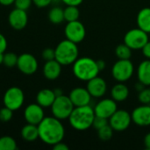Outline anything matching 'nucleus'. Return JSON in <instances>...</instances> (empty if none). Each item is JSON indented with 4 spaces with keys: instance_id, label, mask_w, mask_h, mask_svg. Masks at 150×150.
Masks as SVG:
<instances>
[{
    "instance_id": "nucleus-1",
    "label": "nucleus",
    "mask_w": 150,
    "mask_h": 150,
    "mask_svg": "<svg viewBox=\"0 0 150 150\" xmlns=\"http://www.w3.org/2000/svg\"><path fill=\"white\" fill-rule=\"evenodd\" d=\"M39 138L47 145L54 146L62 142L65 136V128L60 120L52 116L45 117L38 125Z\"/></svg>"
},
{
    "instance_id": "nucleus-2",
    "label": "nucleus",
    "mask_w": 150,
    "mask_h": 150,
    "mask_svg": "<svg viewBox=\"0 0 150 150\" xmlns=\"http://www.w3.org/2000/svg\"><path fill=\"white\" fill-rule=\"evenodd\" d=\"M95 116L94 108L88 105L75 107L68 120L73 129L76 131H86L92 127Z\"/></svg>"
},
{
    "instance_id": "nucleus-3",
    "label": "nucleus",
    "mask_w": 150,
    "mask_h": 150,
    "mask_svg": "<svg viewBox=\"0 0 150 150\" xmlns=\"http://www.w3.org/2000/svg\"><path fill=\"white\" fill-rule=\"evenodd\" d=\"M72 65L73 74L80 81L88 82L98 76V73L100 72L97 61L91 57H78Z\"/></svg>"
},
{
    "instance_id": "nucleus-4",
    "label": "nucleus",
    "mask_w": 150,
    "mask_h": 150,
    "mask_svg": "<svg viewBox=\"0 0 150 150\" xmlns=\"http://www.w3.org/2000/svg\"><path fill=\"white\" fill-rule=\"evenodd\" d=\"M55 60L62 66L73 64L79 55V49L77 44L69 40H62L55 47Z\"/></svg>"
},
{
    "instance_id": "nucleus-5",
    "label": "nucleus",
    "mask_w": 150,
    "mask_h": 150,
    "mask_svg": "<svg viewBox=\"0 0 150 150\" xmlns=\"http://www.w3.org/2000/svg\"><path fill=\"white\" fill-rule=\"evenodd\" d=\"M74 108L75 106L69 97L62 94L55 98L53 105H51V112L54 117L60 120H63L69 119Z\"/></svg>"
},
{
    "instance_id": "nucleus-6",
    "label": "nucleus",
    "mask_w": 150,
    "mask_h": 150,
    "mask_svg": "<svg viewBox=\"0 0 150 150\" xmlns=\"http://www.w3.org/2000/svg\"><path fill=\"white\" fill-rule=\"evenodd\" d=\"M134 73V63L128 60L119 59L112 68V76L117 81L120 83L127 82Z\"/></svg>"
},
{
    "instance_id": "nucleus-7",
    "label": "nucleus",
    "mask_w": 150,
    "mask_h": 150,
    "mask_svg": "<svg viewBox=\"0 0 150 150\" xmlns=\"http://www.w3.org/2000/svg\"><path fill=\"white\" fill-rule=\"evenodd\" d=\"M149 41V33L141 28H133L127 32L124 36V43L132 50L142 49Z\"/></svg>"
},
{
    "instance_id": "nucleus-8",
    "label": "nucleus",
    "mask_w": 150,
    "mask_h": 150,
    "mask_svg": "<svg viewBox=\"0 0 150 150\" xmlns=\"http://www.w3.org/2000/svg\"><path fill=\"white\" fill-rule=\"evenodd\" d=\"M25 101V94L23 91L17 86L10 87L4 93L3 102L4 106L11 110L17 111L22 107Z\"/></svg>"
},
{
    "instance_id": "nucleus-9",
    "label": "nucleus",
    "mask_w": 150,
    "mask_h": 150,
    "mask_svg": "<svg viewBox=\"0 0 150 150\" xmlns=\"http://www.w3.org/2000/svg\"><path fill=\"white\" fill-rule=\"evenodd\" d=\"M64 34L67 40L78 44L84 40L86 36V29L81 21H71L67 23L64 28Z\"/></svg>"
},
{
    "instance_id": "nucleus-10",
    "label": "nucleus",
    "mask_w": 150,
    "mask_h": 150,
    "mask_svg": "<svg viewBox=\"0 0 150 150\" xmlns=\"http://www.w3.org/2000/svg\"><path fill=\"white\" fill-rule=\"evenodd\" d=\"M132 122L131 113L126 110H117L109 119V125L115 132L126 131Z\"/></svg>"
},
{
    "instance_id": "nucleus-11",
    "label": "nucleus",
    "mask_w": 150,
    "mask_h": 150,
    "mask_svg": "<svg viewBox=\"0 0 150 150\" xmlns=\"http://www.w3.org/2000/svg\"><path fill=\"white\" fill-rule=\"evenodd\" d=\"M16 67L25 75H33L38 69V61L32 54L24 53L18 57Z\"/></svg>"
},
{
    "instance_id": "nucleus-12",
    "label": "nucleus",
    "mask_w": 150,
    "mask_h": 150,
    "mask_svg": "<svg viewBox=\"0 0 150 150\" xmlns=\"http://www.w3.org/2000/svg\"><path fill=\"white\" fill-rule=\"evenodd\" d=\"M118 110V105L112 98H104L98 101L94 106V112L96 116L105 118L107 120Z\"/></svg>"
},
{
    "instance_id": "nucleus-13",
    "label": "nucleus",
    "mask_w": 150,
    "mask_h": 150,
    "mask_svg": "<svg viewBox=\"0 0 150 150\" xmlns=\"http://www.w3.org/2000/svg\"><path fill=\"white\" fill-rule=\"evenodd\" d=\"M24 118L29 124L39 125L45 118L43 107L39 104H30L24 110Z\"/></svg>"
},
{
    "instance_id": "nucleus-14",
    "label": "nucleus",
    "mask_w": 150,
    "mask_h": 150,
    "mask_svg": "<svg viewBox=\"0 0 150 150\" xmlns=\"http://www.w3.org/2000/svg\"><path fill=\"white\" fill-rule=\"evenodd\" d=\"M86 89L92 98H100L104 97L107 91V83L104 78L97 76L87 82Z\"/></svg>"
},
{
    "instance_id": "nucleus-15",
    "label": "nucleus",
    "mask_w": 150,
    "mask_h": 150,
    "mask_svg": "<svg viewBox=\"0 0 150 150\" xmlns=\"http://www.w3.org/2000/svg\"><path fill=\"white\" fill-rule=\"evenodd\" d=\"M132 121L139 127L150 126V105H142L134 109L131 113Z\"/></svg>"
},
{
    "instance_id": "nucleus-16",
    "label": "nucleus",
    "mask_w": 150,
    "mask_h": 150,
    "mask_svg": "<svg viewBox=\"0 0 150 150\" xmlns=\"http://www.w3.org/2000/svg\"><path fill=\"white\" fill-rule=\"evenodd\" d=\"M69 97L75 107L90 105L91 101V98H92L90 92L88 91V90L83 87L74 88L70 91Z\"/></svg>"
},
{
    "instance_id": "nucleus-17",
    "label": "nucleus",
    "mask_w": 150,
    "mask_h": 150,
    "mask_svg": "<svg viewBox=\"0 0 150 150\" xmlns=\"http://www.w3.org/2000/svg\"><path fill=\"white\" fill-rule=\"evenodd\" d=\"M8 21L10 25L13 29L15 30L24 29L28 22V16L26 11L15 8L10 12L8 16Z\"/></svg>"
},
{
    "instance_id": "nucleus-18",
    "label": "nucleus",
    "mask_w": 150,
    "mask_h": 150,
    "mask_svg": "<svg viewBox=\"0 0 150 150\" xmlns=\"http://www.w3.org/2000/svg\"><path fill=\"white\" fill-rule=\"evenodd\" d=\"M62 64L58 62L55 59L47 61L43 66V75L50 81L57 79L62 73Z\"/></svg>"
},
{
    "instance_id": "nucleus-19",
    "label": "nucleus",
    "mask_w": 150,
    "mask_h": 150,
    "mask_svg": "<svg viewBox=\"0 0 150 150\" xmlns=\"http://www.w3.org/2000/svg\"><path fill=\"white\" fill-rule=\"evenodd\" d=\"M55 98H56V95L53 90L42 89L37 93L36 101H37V104H39L43 108H47V107H51Z\"/></svg>"
},
{
    "instance_id": "nucleus-20",
    "label": "nucleus",
    "mask_w": 150,
    "mask_h": 150,
    "mask_svg": "<svg viewBox=\"0 0 150 150\" xmlns=\"http://www.w3.org/2000/svg\"><path fill=\"white\" fill-rule=\"evenodd\" d=\"M129 96V89L125 84V83L118 82V83L114 84L111 90V97L117 103L124 102L127 99Z\"/></svg>"
},
{
    "instance_id": "nucleus-21",
    "label": "nucleus",
    "mask_w": 150,
    "mask_h": 150,
    "mask_svg": "<svg viewBox=\"0 0 150 150\" xmlns=\"http://www.w3.org/2000/svg\"><path fill=\"white\" fill-rule=\"evenodd\" d=\"M137 76L139 82L145 86H150V59L142 61L137 69Z\"/></svg>"
},
{
    "instance_id": "nucleus-22",
    "label": "nucleus",
    "mask_w": 150,
    "mask_h": 150,
    "mask_svg": "<svg viewBox=\"0 0 150 150\" xmlns=\"http://www.w3.org/2000/svg\"><path fill=\"white\" fill-rule=\"evenodd\" d=\"M136 23L139 28L150 33V7H144L137 14Z\"/></svg>"
},
{
    "instance_id": "nucleus-23",
    "label": "nucleus",
    "mask_w": 150,
    "mask_h": 150,
    "mask_svg": "<svg viewBox=\"0 0 150 150\" xmlns=\"http://www.w3.org/2000/svg\"><path fill=\"white\" fill-rule=\"evenodd\" d=\"M21 137L26 142H34L39 138L38 126L27 123L21 129Z\"/></svg>"
},
{
    "instance_id": "nucleus-24",
    "label": "nucleus",
    "mask_w": 150,
    "mask_h": 150,
    "mask_svg": "<svg viewBox=\"0 0 150 150\" xmlns=\"http://www.w3.org/2000/svg\"><path fill=\"white\" fill-rule=\"evenodd\" d=\"M48 19L52 24L54 25H59L61 23H62L64 21V11L63 9L59 7V6H55L53 7L49 11H48Z\"/></svg>"
},
{
    "instance_id": "nucleus-25",
    "label": "nucleus",
    "mask_w": 150,
    "mask_h": 150,
    "mask_svg": "<svg viewBox=\"0 0 150 150\" xmlns=\"http://www.w3.org/2000/svg\"><path fill=\"white\" fill-rule=\"evenodd\" d=\"M63 11H64V20H66L67 22L78 20L80 17V11L78 9V6L67 5L66 8L63 9Z\"/></svg>"
},
{
    "instance_id": "nucleus-26",
    "label": "nucleus",
    "mask_w": 150,
    "mask_h": 150,
    "mask_svg": "<svg viewBox=\"0 0 150 150\" xmlns=\"http://www.w3.org/2000/svg\"><path fill=\"white\" fill-rule=\"evenodd\" d=\"M115 55L118 59L128 60L132 56V49L125 43L120 44L115 48Z\"/></svg>"
},
{
    "instance_id": "nucleus-27",
    "label": "nucleus",
    "mask_w": 150,
    "mask_h": 150,
    "mask_svg": "<svg viewBox=\"0 0 150 150\" xmlns=\"http://www.w3.org/2000/svg\"><path fill=\"white\" fill-rule=\"evenodd\" d=\"M18 146L16 141L11 136L0 137V150H17Z\"/></svg>"
},
{
    "instance_id": "nucleus-28",
    "label": "nucleus",
    "mask_w": 150,
    "mask_h": 150,
    "mask_svg": "<svg viewBox=\"0 0 150 150\" xmlns=\"http://www.w3.org/2000/svg\"><path fill=\"white\" fill-rule=\"evenodd\" d=\"M113 132H114V130L108 124L105 127H104L100 128L99 130H98V136L101 141L107 142V141L112 139V137L113 135Z\"/></svg>"
},
{
    "instance_id": "nucleus-29",
    "label": "nucleus",
    "mask_w": 150,
    "mask_h": 150,
    "mask_svg": "<svg viewBox=\"0 0 150 150\" xmlns=\"http://www.w3.org/2000/svg\"><path fill=\"white\" fill-rule=\"evenodd\" d=\"M18 55L12 52H9V53H4V64L7 67V68H13L15 66H17V62H18Z\"/></svg>"
},
{
    "instance_id": "nucleus-30",
    "label": "nucleus",
    "mask_w": 150,
    "mask_h": 150,
    "mask_svg": "<svg viewBox=\"0 0 150 150\" xmlns=\"http://www.w3.org/2000/svg\"><path fill=\"white\" fill-rule=\"evenodd\" d=\"M138 99L142 105H150V89L144 88L142 91H139Z\"/></svg>"
},
{
    "instance_id": "nucleus-31",
    "label": "nucleus",
    "mask_w": 150,
    "mask_h": 150,
    "mask_svg": "<svg viewBox=\"0 0 150 150\" xmlns=\"http://www.w3.org/2000/svg\"><path fill=\"white\" fill-rule=\"evenodd\" d=\"M13 116V111L10 108L4 106V108L0 109V121L2 122H9Z\"/></svg>"
},
{
    "instance_id": "nucleus-32",
    "label": "nucleus",
    "mask_w": 150,
    "mask_h": 150,
    "mask_svg": "<svg viewBox=\"0 0 150 150\" xmlns=\"http://www.w3.org/2000/svg\"><path fill=\"white\" fill-rule=\"evenodd\" d=\"M108 124H109V120H107L105 118L95 116V119H94L93 123H92V127L98 131V130H99L100 128L105 127Z\"/></svg>"
},
{
    "instance_id": "nucleus-33",
    "label": "nucleus",
    "mask_w": 150,
    "mask_h": 150,
    "mask_svg": "<svg viewBox=\"0 0 150 150\" xmlns=\"http://www.w3.org/2000/svg\"><path fill=\"white\" fill-rule=\"evenodd\" d=\"M33 4V0H15V8L27 11Z\"/></svg>"
},
{
    "instance_id": "nucleus-34",
    "label": "nucleus",
    "mask_w": 150,
    "mask_h": 150,
    "mask_svg": "<svg viewBox=\"0 0 150 150\" xmlns=\"http://www.w3.org/2000/svg\"><path fill=\"white\" fill-rule=\"evenodd\" d=\"M41 55H42V58H43L46 62L54 60V59H55V52H54V49L50 48V47L45 48V49L42 51Z\"/></svg>"
},
{
    "instance_id": "nucleus-35",
    "label": "nucleus",
    "mask_w": 150,
    "mask_h": 150,
    "mask_svg": "<svg viewBox=\"0 0 150 150\" xmlns=\"http://www.w3.org/2000/svg\"><path fill=\"white\" fill-rule=\"evenodd\" d=\"M53 0H33V3L39 8H44L48 6Z\"/></svg>"
},
{
    "instance_id": "nucleus-36",
    "label": "nucleus",
    "mask_w": 150,
    "mask_h": 150,
    "mask_svg": "<svg viewBox=\"0 0 150 150\" xmlns=\"http://www.w3.org/2000/svg\"><path fill=\"white\" fill-rule=\"evenodd\" d=\"M7 48V40L6 38L0 33V53H4Z\"/></svg>"
},
{
    "instance_id": "nucleus-37",
    "label": "nucleus",
    "mask_w": 150,
    "mask_h": 150,
    "mask_svg": "<svg viewBox=\"0 0 150 150\" xmlns=\"http://www.w3.org/2000/svg\"><path fill=\"white\" fill-rule=\"evenodd\" d=\"M142 54L147 58V59H150V41L149 40L145 46L142 48Z\"/></svg>"
},
{
    "instance_id": "nucleus-38",
    "label": "nucleus",
    "mask_w": 150,
    "mask_h": 150,
    "mask_svg": "<svg viewBox=\"0 0 150 150\" xmlns=\"http://www.w3.org/2000/svg\"><path fill=\"white\" fill-rule=\"evenodd\" d=\"M61 1L66 5H74V6H78L83 2V0H61Z\"/></svg>"
},
{
    "instance_id": "nucleus-39",
    "label": "nucleus",
    "mask_w": 150,
    "mask_h": 150,
    "mask_svg": "<svg viewBox=\"0 0 150 150\" xmlns=\"http://www.w3.org/2000/svg\"><path fill=\"white\" fill-rule=\"evenodd\" d=\"M53 149L54 150H69V148L65 143H63L62 142H58V143H56V144H54V145L53 146Z\"/></svg>"
},
{
    "instance_id": "nucleus-40",
    "label": "nucleus",
    "mask_w": 150,
    "mask_h": 150,
    "mask_svg": "<svg viewBox=\"0 0 150 150\" xmlns=\"http://www.w3.org/2000/svg\"><path fill=\"white\" fill-rule=\"evenodd\" d=\"M144 145L147 149L150 150V133L147 134L144 137Z\"/></svg>"
},
{
    "instance_id": "nucleus-41",
    "label": "nucleus",
    "mask_w": 150,
    "mask_h": 150,
    "mask_svg": "<svg viewBox=\"0 0 150 150\" xmlns=\"http://www.w3.org/2000/svg\"><path fill=\"white\" fill-rule=\"evenodd\" d=\"M97 64H98V69H99L100 71H102V70L105 69V62L104 60H98V61H97Z\"/></svg>"
},
{
    "instance_id": "nucleus-42",
    "label": "nucleus",
    "mask_w": 150,
    "mask_h": 150,
    "mask_svg": "<svg viewBox=\"0 0 150 150\" xmlns=\"http://www.w3.org/2000/svg\"><path fill=\"white\" fill-rule=\"evenodd\" d=\"M15 2V0H0V4L4 5V6H9L13 4Z\"/></svg>"
},
{
    "instance_id": "nucleus-43",
    "label": "nucleus",
    "mask_w": 150,
    "mask_h": 150,
    "mask_svg": "<svg viewBox=\"0 0 150 150\" xmlns=\"http://www.w3.org/2000/svg\"><path fill=\"white\" fill-rule=\"evenodd\" d=\"M144 88H145V85H144L143 83H142L141 82H138V83L135 84V89H136L138 91H142Z\"/></svg>"
},
{
    "instance_id": "nucleus-44",
    "label": "nucleus",
    "mask_w": 150,
    "mask_h": 150,
    "mask_svg": "<svg viewBox=\"0 0 150 150\" xmlns=\"http://www.w3.org/2000/svg\"><path fill=\"white\" fill-rule=\"evenodd\" d=\"M54 93H55L56 97L61 96V95H62V94H63V91H62L61 89H55V90H54Z\"/></svg>"
},
{
    "instance_id": "nucleus-45",
    "label": "nucleus",
    "mask_w": 150,
    "mask_h": 150,
    "mask_svg": "<svg viewBox=\"0 0 150 150\" xmlns=\"http://www.w3.org/2000/svg\"><path fill=\"white\" fill-rule=\"evenodd\" d=\"M4 53H0V64L4 62Z\"/></svg>"
},
{
    "instance_id": "nucleus-46",
    "label": "nucleus",
    "mask_w": 150,
    "mask_h": 150,
    "mask_svg": "<svg viewBox=\"0 0 150 150\" xmlns=\"http://www.w3.org/2000/svg\"><path fill=\"white\" fill-rule=\"evenodd\" d=\"M149 89H150V86H149Z\"/></svg>"
}]
</instances>
